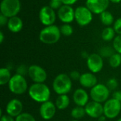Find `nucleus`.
<instances>
[{"instance_id":"1","label":"nucleus","mask_w":121,"mask_h":121,"mask_svg":"<svg viewBox=\"0 0 121 121\" xmlns=\"http://www.w3.org/2000/svg\"><path fill=\"white\" fill-rule=\"evenodd\" d=\"M28 95L34 101L43 104L49 101L51 91L45 83H33L28 88Z\"/></svg>"},{"instance_id":"2","label":"nucleus","mask_w":121,"mask_h":121,"mask_svg":"<svg viewBox=\"0 0 121 121\" xmlns=\"http://www.w3.org/2000/svg\"><path fill=\"white\" fill-rule=\"evenodd\" d=\"M72 88V80L69 75L65 73L57 74L52 82L53 91L57 95L67 94Z\"/></svg>"},{"instance_id":"3","label":"nucleus","mask_w":121,"mask_h":121,"mask_svg":"<svg viewBox=\"0 0 121 121\" xmlns=\"http://www.w3.org/2000/svg\"><path fill=\"white\" fill-rule=\"evenodd\" d=\"M60 29L55 25L45 26L39 34V40L44 44L52 45L57 43L61 37Z\"/></svg>"},{"instance_id":"4","label":"nucleus","mask_w":121,"mask_h":121,"mask_svg":"<svg viewBox=\"0 0 121 121\" xmlns=\"http://www.w3.org/2000/svg\"><path fill=\"white\" fill-rule=\"evenodd\" d=\"M8 87L9 91L16 95H22L28 89V82L25 77L18 74L12 76L8 84Z\"/></svg>"},{"instance_id":"5","label":"nucleus","mask_w":121,"mask_h":121,"mask_svg":"<svg viewBox=\"0 0 121 121\" xmlns=\"http://www.w3.org/2000/svg\"><path fill=\"white\" fill-rule=\"evenodd\" d=\"M21 8L20 0H1L0 4L1 13L9 18L17 16Z\"/></svg>"},{"instance_id":"6","label":"nucleus","mask_w":121,"mask_h":121,"mask_svg":"<svg viewBox=\"0 0 121 121\" xmlns=\"http://www.w3.org/2000/svg\"><path fill=\"white\" fill-rule=\"evenodd\" d=\"M121 111V102L116 99H109L104 104V115L108 119L116 118Z\"/></svg>"},{"instance_id":"7","label":"nucleus","mask_w":121,"mask_h":121,"mask_svg":"<svg viewBox=\"0 0 121 121\" xmlns=\"http://www.w3.org/2000/svg\"><path fill=\"white\" fill-rule=\"evenodd\" d=\"M74 20L80 26H86L91 23L93 13L86 6H79L74 10Z\"/></svg>"},{"instance_id":"8","label":"nucleus","mask_w":121,"mask_h":121,"mask_svg":"<svg viewBox=\"0 0 121 121\" xmlns=\"http://www.w3.org/2000/svg\"><path fill=\"white\" fill-rule=\"evenodd\" d=\"M110 90L106 85L103 84H97L90 91V97L92 101L99 103H105L109 99Z\"/></svg>"},{"instance_id":"9","label":"nucleus","mask_w":121,"mask_h":121,"mask_svg":"<svg viewBox=\"0 0 121 121\" xmlns=\"http://www.w3.org/2000/svg\"><path fill=\"white\" fill-rule=\"evenodd\" d=\"M57 18L55 11L50 6H43L39 11V20L45 26L54 25Z\"/></svg>"},{"instance_id":"10","label":"nucleus","mask_w":121,"mask_h":121,"mask_svg":"<svg viewBox=\"0 0 121 121\" xmlns=\"http://www.w3.org/2000/svg\"><path fill=\"white\" fill-rule=\"evenodd\" d=\"M28 75L34 83H44L48 78L45 69L37 65H32L28 67Z\"/></svg>"},{"instance_id":"11","label":"nucleus","mask_w":121,"mask_h":121,"mask_svg":"<svg viewBox=\"0 0 121 121\" xmlns=\"http://www.w3.org/2000/svg\"><path fill=\"white\" fill-rule=\"evenodd\" d=\"M88 69L91 72L96 74L100 72L104 67L103 57L97 53L90 54L86 60Z\"/></svg>"},{"instance_id":"12","label":"nucleus","mask_w":121,"mask_h":121,"mask_svg":"<svg viewBox=\"0 0 121 121\" xmlns=\"http://www.w3.org/2000/svg\"><path fill=\"white\" fill-rule=\"evenodd\" d=\"M109 0H86V6L95 14H101L108 8Z\"/></svg>"},{"instance_id":"13","label":"nucleus","mask_w":121,"mask_h":121,"mask_svg":"<svg viewBox=\"0 0 121 121\" xmlns=\"http://www.w3.org/2000/svg\"><path fill=\"white\" fill-rule=\"evenodd\" d=\"M57 107L55 103L48 101L41 104L39 108V113L40 117L45 121L51 120L55 115Z\"/></svg>"},{"instance_id":"14","label":"nucleus","mask_w":121,"mask_h":121,"mask_svg":"<svg viewBox=\"0 0 121 121\" xmlns=\"http://www.w3.org/2000/svg\"><path fill=\"white\" fill-rule=\"evenodd\" d=\"M85 111L87 116L92 118H99L104 115V105L102 104L91 101L85 106Z\"/></svg>"},{"instance_id":"15","label":"nucleus","mask_w":121,"mask_h":121,"mask_svg":"<svg viewBox=\"0 0 121 121\" xmlns=\"http://www.w3.org/2000/svg\"><path fill=\"white\" fill-rule=\"evenodd\" d=\"M74 10L72 6L63 4L57 10V16L64 23H70L74 20Z\"/></svg>"},{"instance_id":"16","label":"nucleus","mask_w":121,"mask_h":121,"mask_svg":"<svg viewBox=\"0 0 121 121\" xmlns=\"http://www.w3.org/2000/svg\"><path fill=\"white\" fill-rule=\"evenodd\" d=\"M23 109V105L22 102L17 99H13L10 100L6 106V114L16 118L21 113H22Z\"/></svg>"},{"instance_id":"17","label":"nucleus","mask_w":121,"mask_h":121,"mask_svg":"<svg viewBox=\"0 0 121 121\" xmlns=\"http://www.w3.org/2000/svg\"><path fill=\"white\" fill-rule=\"evenodd\" d=\"M74 103L77 106H82V107H85V106L89 102V96L86 91L82 88H79L77 89L72 96Z\"/></svg>"},{"instance_id":"18","label":"nucleus","mask_w":121,"mask_h":121,"mask_svg":"<svg viewBox=\"0 0 121 121\" xmlns=\"http://www.w3.org/2000/svg\"><path fill=\"white\" fill-rule=\"evenodd\" d=\"M79 82L82 86L87 89H91L98 84L97 77L92 72H86L82 74Z\"/></svg>"},{"instance_id":"19","label":"nucleus","mask_w":121,"mask_h":121,"mask_svg":"<svg viewBox=\"0 0 121 121\" xmlns=\"http://www.w3.org/2000/svg\"><path fill=\"white\" fill-rule=\"evenodd\" d=\"M6 26L11 32L16 33L20 32L23 29V23L20 17L16 16L9 18V21Z\"/></svg>"},{"instance_id":"20","label":"nucleus","mask_w":121,"mask_h":121,"mask_svg":"<svg viewBox=\"0 0 121 121\" xmlns=\"http://www.w3.org/2000/svg\"><path fill=\"white\" fill-rule=\"evenodd\" d=\"M70 104V99L67 94L58 95L55 100V104L58 110H65L67 108Z\"/></svg>"},{"instance_id":"21","label":"nucleus","mask_w":121,"mask_h":121,"mask_svg":"<svg viewBox=\"0 0 121 121\" xmlns=\"http://www.w3.org/2000/svg\"><path fill=\"white\" fill-rule=\"evenodd\" d=\"M12 76L9 69L7 67H1L0 69V85L4 86L8 84Z\"/></svg>"},{"instance_id":"22","label":"nucleus","mask_w":121,"mask_h":121,"mask_svg":"<svg viewBox=\"0 0 121 121\" xmlns=\"http://www.w3.org/2000/svg\"><path fill=\"white\" fill-rule=\"evenodd\" d=\"M99 17H100V20L101 23L106 26H110L115 22L113 15L107 10L101 13Z\"/></svg>"},{"instance_id":"23","label":"nucleus","mask_w":121,"mask_h":121,"mask_svg":"<svg viewBox=\"0 0 121 121\" xmlns=\"http://www.w3.org/2000/svg\"><path fill=\"white\" fill-rule=\"evenodd\" d=\"M116 31L113 27L108 26L105 28L101 33V38L104 41H111L115 38Z\"/></svg>"},{"instance_id":"24","label":"nucleus","mask_w":121,"mask_h":121,"mask_svg":"<svg viewBox=\"0 0 121 121\" xmlns=\"http://www.w3.org/2000/svg\"><path fill=\"white\" fill-rule=\"evenodd\" d=\"M86 115L85 108L82 106H76L73 108L71 111V116L74 120H79L84 117V116Z\"/></svg>"},{"instance_id":"25","label":"nucleus","mask_w":121,"mask_h":121,"mask_svg":"<svg viewBox=\"0 0 121 121\" xmlns=\"http://www.w3.org/2000/svg\"><path fill=\"white\" fill-rule=\"evenodd\" d=\"M108 62L111 67H118L121 65V55L117 52L114 53L110 58H108Z\"/></svg>"},{"instance_id":"26","label":"nucleus","mask_w":121,"mask_h":121,"mask_svg":"<svg viewBox=\"0 0 121 121\" xmlns=\"http://www.w3.org/2000/svg\"><path fill=\"white\" fill-rule=\"evenodd\" d=\"M114 53H116V51L113 47L111 46H104L100 49L99 51V55L102 57L105 58H110Z\"/></svg>"},{"instance_id":"27","label":"nucleus","mask_w":121,"mask_h":121,"mask_svg":"<svg viewBox=\"0 0 121 121\" xmlns=\"http://www.w3.org/2000/svg\"><path fill=\"white\" fill-rule=\"evenodd\" d=\"M61 34L65 36H70L74 32L72 26L69 23H64L60 28Z\"/></svg>"},{"instance_id":"28","label":"nucleus","mask_w":121,"mask_h":121,"mask_svg":"<svg viewBox=\"0 0 121 121\" xmlns=\"http://www.w3.org/2000/svg\"><path fill=\"white\" fill-rule=\"evenodd\" d=\"M16 121H36L33 115L28 113H22L18 116L16 118Z\"/></svg>"},{"instance_id":"29","label":"nucleus","mask_w":121,"mask_h":121,"mask_svg":"<svg viewBox=\"0 0 121 121\" xmlns=\"http://www.w3.org/2000/svg\"><path fill=\"white\" fill-rule=\"evenodd\" d=\"M113 47L116 52L121 55V35H118L115 37L113 42Z\"/></svg>"},{"instance_id":"30","label":"nucleus","mask_w":121,"mask_h":121,"mask_svg":"<svg viewBox=\"0 0 121 121\" xmlns=\"http://www.w3.org/2000/svg\"><path fill=\"white\" fill-rule=\"evenodd\" d=\"M106 85L107 86V87L108 88L110 91L115 90L118 86V82L116 78H111L107 81Z\"/></svg>"},{"instance_id":"31","label":"nucleus","mask_w":121,"mask_h":121,"mask_svg":"<svg viewBox=\"0 0 121 121\" xmlns=\"http://www.w3.org/2000/svg\"><path fill=\"white\" fill-rule=\"evenodd\" d=\"M16 72V74L25 77L28 73V67H27L26 65H23V64L20 65L17 67Z\"/></svg>"},{"instance_id":"32","label":"nucleus","mask_w":121,"mask_h":121,"mask_svg":"<svg viewBox=\"0 0 121 121\" xmlns=\"http://www.w3.org/2000/svg\"><path fill=\"white\" fill-rule=\"evenodd\" d=\"M62 5H63V3L62 0H50L49 3V6L55 11L60 9Z\"/></svg>"},{"instance_id":"33","label":"nucleus","mask_w":121,"mask_h":121,"mask_svg":"<svg viewBox=\"0 0 121 121\" xmlns=\"http://www.w3.org/2000/svg\"><path fill=\"white\" fill-rule=\"evenodd\" d=\"M118 35H121V18H118L113 23V27Z\"/></svg>"},{"instance_id":"34","label":"nucleus","mask_w":121,"mask_h":121,"mask_svg":"<svg viewBox=\"0 0 121 121\" xmlns=\"http://www.w3.org/2000/svg\"><path fill=\"white\" fill-rule=\"evenodd\" d=\"M69 77L72 81H79L80 79V77H81V74L79 73V72H78L77 70H74L70 72Z\"/></svg>"},{"instance_id":"35","label":"nucleus","mask_w":121,"mask_h":121,"mask_svg":"<svg viewBox=\"0 0 121 121\" xmlns=\"http://www.w3.org/2000/svg\"><path fill=\"white\" fill-rule=\"evenodd\" d=\"M8 21H9V18H7L4 15L0 13V26H4L5 25H7Z\"/></svg>"},{"instance_id":"36","label":"nucleus","mask_w":121,"mask_h":121,"mask_svg":"<svg viewBox=\"0 0 121 121\" xmlns=\"http://www.w3.org/2000/svg\"><path fill=\"white\" fill-rule=\"evenodd\" d=\"M0 121H16L14 118L8 115V114H4L0 116Z\"/></svg>"},{"instance_id":"37","label":"nucleus","mask_w":121,"mask_h":121,"mask_svg":"<svg viewBox=\"0 0 121 121\" xmlns=\"http://www.w3.org/2000/svg\"><path fill=\"white\" fill-rule=\"evenodd\" d=\"M78 0H62L63 4L65 5H69V6H72L73 4H74Z\"/></svg>"},{"instance_id":"38","label":"nucleus","mask_w":121,"mask_h":121,"mask_svg":"<svg viewBox=\"0 0 121 121\" xmlns=\"http://www.w3.org/2000/svg\"><path fill=\"white\" fill-rule=\"evenodd\" d=\"M113 98L118 99L121 102V91H116L113 94Z\"/></svg>"},{"instance_id":"39","label":"nucleus","mask_w":121,"mask_h":121,"mask_svg":"<svg viewBox=\"0 0 121 121\" xmlns=\"http://www.w3.org/2000/svg\"><path fill=\"white\" fill-rule=\"evenodd\" d=\"M89 54H88L87 52H86V51L82 52V57L84 59H86V60H87V58L89 57Z\"/></svg>"},{"instance_id":"40","label":"nucleus","mask_w":121,"mask_h":121,"mask_svg":"<svg viewBox=\"0 0 121 121\" xmlns=\"http://www.w3.org/2000/svg\"><path fill=\"white\" fill-rule=\"evenodd\" d=\"M4 33L2 31H0V43H3L4 42Z\"/></svg>"},{"instance_id":"41","label":"nucleus","mask_w":121,"mask_h":121,"mask_svg":"<svg viewBox=\"0 0 121 121\" xmlns=\"http://www.w3.org/2000/svg\"><path fill=\"white\" fill-rule=\"evenodd\" d=\"M106 118H106L104 115H103V116H101L100 118H99L98 119H99V121H105Z\"/></svg>"},{"instance_id":"42","label":"nucleus","mask_w":121,"mask_h":121,"mask_svg":"<svg viewBox=\"0 0 121 121\" xmlns=\"http://www.w3.org/2000/svg\"><path fill=\"white\" fill-rule=\"evenodd\" d=\"M109 1L112 3H114V4H118V3L121 2V0H109Z\"/></svg>"},{"instance_id":"43","label":"nucleus","mask_w":121,"mask_h":121,"mask_svg":"<svg viewBox=\"0 0 121 121\" xmlns=\"http://www.w3.org/2000/svg\"><path fill=\"white\" fill-rule=\"evenodd\" d=\"M116 121H121V118H120L119 119H118V120H117Z\"/></svg>"},{"instance_id":"44","label":"nucleus","mask_w":121,"mask_h":121,"mask_svg":"<svg viewBox=\"0 0 121 121\" xmlns=\"http://www.w3.org/2000/svg\"><path fill=\"white\" fill-rule=\"evenodd\" d=\"M79 121V120H72V121Z\"/></svg>"}]
</instances>
